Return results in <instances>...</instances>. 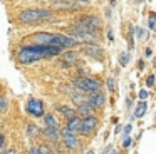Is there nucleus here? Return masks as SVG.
<instances>
[{"label":"nucleus","mask_w":156,"mask_h":154,"mask_svg":"<svg viewBox=\"0 0 156 154\" xmlns=\"http://www.w3.org/2000/svg\"><path fill=\"white\" fill-rule=\"evenodd\" d=\"M64 52L59 47H52V45H37V44H29V45H22L15 54V60L20 65H30L34 62L44 59H52L55 55H61Z\"/></svg>","instance_id":"nucleus-1"},{"label":"nucleus","mask_w":156,"mask_h":154,"mask_svg":"<svg viewBox=\"0 0 156 154\" xmlns=\"http://www.w3.org/2000/svg\"><path fill=\"white\" fill-rule=\"evenodd\" d=\"M32 44H37V45H52V47H59V49H62V50L81 45V44H79L76 39H72L71 35L54 33V32H37V33H32Z\"/></svg>","instance_id":"nucleus-2"},{"label":"nucleus","mask_w":156,"mask_h":154,"mask_svg":"<svg viewBox=\"0 0 156 154\" xmlns=\"http://www.w3.org/2000/svg\"><path fill=\"white\" fill-rule=\"evenodd\" d=\"M54 15L51 9H25L22 12H19L17 22L24 23V25H32V23H44L47 22L51 17Z\"/></svg>","instance_id":"nucleus-3"},{"label":"nucleus","mask_w":156,"mask_h":154,"mask_svg":"<svg viewBox=\"0 0 156 154\" xmlns=\"http://www.w3.org/2000/svg\"><path fill=\"white\" fill-rule=\"evenodd\" d=\"M72 87L76 92L89 96L92 92L101 90V82L98 79H92V77H77V79H72Z\"/></svg>","instance_id":"nucleus-4"},{"label":"nucleus","mask_w":156,"mask_h":154,"mask_svg":"<svg viewBox=\"0 0 156 154\" xmlns=\"http://www.w3.org/2000/svg\"><path fill=\"white\" fill-rule=\"evenodd\" d=\"M77 23L81 27H84L87 32L94 33V35L99 37V32H101V19L96 15H82L81 19L77 20Z\"/></svg>","instance_id":"nucleus-5"},{"label":"nucleus","mask_w":156,"mask_h":154,"mask_svg":"<svg viewBox=\"0 0 156 154\" xmlns=\"http://www.w3.org/2000/svg\"><path fill=\"white\" fill-rule=\"evenodd\" d=\"M99 126V119L96 116H87V117H82L81 119V129H79V134L82 136H89L92 134Z\"/></svg>","instance_id":"nucleus-6"},{"label":"nucleus","mask_w":156,"mask_h":154,"mask_svg":"<svg viewBox=\"0 0 156 154\" xmlns=\"http://www.w3.org/2000/svg\"><path fill=\"white\" fill-rule=\"evenodd\" d=\"M25 110H27V114L29 116H32V117H42L45 114V109H44V102H42L41 99H29V102H27V106H25Z\"/></svg>","instance_id":"nucleus-7"},{"label":"nucleus","mask_w":156,"mask_h":154,"mask_svg":"<svg viewBox=\"0 0 156 154\" xmlns=\"http://www.w3.org/2000/svg\"><path fill=\"white\" fill-rule=\"evenodd\" d=\"M62 144L67 147L69 151H81L82 149V142L77 137V134H69V136H62Z\"/></svg>","instance_id":"nucleus-8"},{"label":"nucleus","mask_w":156,"mask_h":154,"mask_svg":"<svg viewBox=\"0 0 156 154\" xmlns=\"http://www.w3.org/2000/svg\"><path fill=\"white\" fill-rule=\"evenodd\" d=\"M84 54L89 57H92V59L96 60H102L104 59V49L99 45H96V44H86L84 45Z\"/></svg>","instance_id":"nucleus-9"},{"label":"nucleus","mask_w":156,"mask_h":154,"mask_svg":"<svg viewBox=\"0 0 156 154\" xmlns=\"http://www.w3.org/2000/svg\"><path fill=\"white\" fill-rule=\"evenodd\" d=\"M86 100H87L89 104H91L94 109H101L102 106L106 104V96L99 90V92H92V94H89L87 97H86Z\"/></svg>","instance_id":"nucleus-10"},{"label":"nucleus","mask_w":156,"mask_h":154,"mask_svg":"<svg viewBox=\"0 0 156 154\" xmlns=\"http://www.w3.org/2000/svg\"><path fill=\"white\" fill-rule=\"evenodd\" d=\"M94 110H96L94 107H92L87 100H84L82 104H79V106L76 107V116L82 119V117H87V116H94V114H92Z\"/></svg>","instance_id":"nucleus-11"},{"label":"nucleus","mask_w":156,"mask_h":154,"mask_svg":"<svg viewBox=\"0 0 156 154\" xmlns=\"http://www.w3.org/2000/svg\"><path fill=\"white\" fill-rule=\"evenodd\" d=\"M61 62H64V65H72L77 62V52L76 50H67V52L61 54Z\"/></svg>","instance_id":"nucleus-12"},{"label":"nucleus","mask_w":156,"mask_h":154,"mask_svg":"<svg viewBox=\"0 0 156 154\" xmlns=\"http://www.w3.org/2000/svg\"><path fill=\"white\" fill-rule=\"evenodd\" d=\"M66 127H67L69 131H72L74 134H77L79 129H81V117H77V116L69 117L67 122H66Z\"/></svg>","instance_id":"nucleus-13"},{"label":"nucleus","mask_w":156,"mask_h":154,"mask_svg":"<svg viewBox=\"0 0 156 154\" xmlns=\"http://www.w3.org/2000/svg\"><path fill=\"white\" fill-rule=\"evenodd\" d=\"M44 136L47 137L49 141H52V142H59V139H61V134H59V129H52V127H45L44 131Z\"/></svg>","instance_id":"nucleus-14"},{"label":"nucleus","mask_w":156,"mask_h":154,"mask_svg":"<svg viewBox=\"0 0 156 154\" xmlns=\"http://www.w3.org/2000/svg\"><path fill=\"white\" fill-rule=\"evenodd\" d=\"M55 110H57L59 114H62L66 119L76 116V109H72V107H69V106H61V104H57V106H55Z\"/></svg>","instance_id":"nucleus-15"},{"label":"nucleus","mask_w":156,"mask_h":154,"mask_svg":"<svg viewBox=\"0 0 156 154\" xmlns=\"http://www.w3.org/2000/svg\"><path fill=\"white\" fill-rule=\"evenodd\" d=\"M146 110H148V102H146V100H141V102L138 104V107H136L133 117H134V119H141V117L146 114Z\"/></svg>","instance_id":"nucleus-16"},{"label":"nucleus","mask_w":156,"mask_h":154,"mask_svg":"<svg viewBox=\"0 0 156 154\" xmlns=\"http://www.w3.org/2000/svg\"><path fill=\"white\" fill-rule=\"evenodd\" d=\"M44 122H45V127H52V129H59V124L55 121V117L52 114H44Z\"/></svg>","instance_id":"nucleus-17"},{"label":"nucleus","mask_w":156,"mask_h":154,"mask_svg":"<svg viewBox=\"0 0 156 154\" xmlns=\"http://www.w3.org/2000/svg\"><path fill=\"white\" fill-rule=\"evenodd\" d=\"M27 134L30 137H39L41 136V127L35 126V124H29L27 126Z\"/></svg>","instance_id":"nucleus-18"},{"label":"nucleus","mask_w":156,"mask_h":154,"mask_svg":"<svg viewBox=\"0 0 156 154\" xmlns=\"http://www.w3.org/2000/svg\"><path fill=\"white\" fill-rule=\"evenodd\" d=\"M129 60H131V54H129V52H122L121 55H119V65L126 67L129 64Z\"/></svg>","instance_id":"nucleus-19"},{"label":"nucleus","mask_w":156,"mask_h":154,"mask_svg":"<svg viewBox=\"0 0 156 154\" xmlns=\"http://www.w3.org/2000/svg\"><path fill=\"white\" fill-rule=\"evenodd\" d=\"M7 109H9V99L4 94H0V112H5Z\"/></svg>","instance_id":"nucleus-20"},{"label":"nucleus","mask_w":156,"mask_h":154,"mask_svg":"<svg viewBox=\"0 0 156 154\" xmlns=\"http://www.w3.org/2000/svg\"><path fill=\"white\" fill-rule=\"evenodd\" d=\"M154 25H156V13L154 12H149V19H148L149 30H154Z\"/></svg>","instance_id":"nucleus-21"},{"label":"nucleus","mask_w":156,"mask_h":154,"mask_svg":"<svg viewBox=\"0 0 156 154\" xmlns=\"http://www.w3.org/2000/svg\"><path fill=\"white\" fill-rule=\"evenodd\" d=\"M133 35H136L138 39H146V37H148L143 27H134V33H133Z\"/></svg>","instance_id":"nucleus-22"},{"label":"nucleus","mask_w":156,"mask_h":154,"mask_svg":"<svg viewBox=\"0 0 156 154\" xmlns=\"http://www.w3.org/2000/svg\"><path fill=\"white\" fill-rule=\"evenodd\" d=\"M39 151H41L42 154H54V149H52L49 144H41V146H39Z\"/></svg>","instance_id":"nucleus-23"},{"label":"nucleus","mask_w":156,"mask_h":154,"mask_svg":"<svg viewBox=\"0 0 156 154\" xmlns=\"http://www.w3.org/2000/svg\"><path fill=\"white\" fill-rule=\"evenodd\" d=\"M106 86H108V90H111V92H114V90H116L114 79H112V77H108V80H106Z\"/></svg>","instance_id":"nucleus-24"},{"label":"nucleus","mask_w":156,"mask_h":154,"mask_svg":"<svg viewBox=\"0 0 156 154\" xmlns=\"http://www.w3.org/2000/svg\"><path fill=\"white\" fill-rule=\"evenodd\" d=\"M128 45H129V50L134 49V39H133V32H129V35H128Z\"/></svg>","instance_id":"nucleus-25"},{"label":"nucleus","mask_w":156,"mask_h":154,"mask_svg":"<svg viewBox=\"0 0 156 154\" xmlns=\"http://www.w3.org/2000/svg\"><path fill=\"white\" fill-rule=\"evenodd\" d=\"M146 86H148V87L154 86V75H153V74H151V75H148V79H146Z\"/></svg>","instance_id":"nucleus-26"},{"label":"nucleus","mask_w":156,"mask_h":154,"mask_svg":"<svg viewBox=\"0 0 156 154\" xmlns=\"http://www.w3.org/2000/svg\"><path fill=\"white\" fill-rule=\"evenodd\" d=\"M131 144H133V139H131L129 136H126V137H124V141H122V147H129Z\"/></svg>","instance_id":"nucleus-27"},{"label":"nucleus","mask_w":156,"mask_h":154,"mask_svg":"<svg viewBox=\"0 0 156 154\" xmlns=\"http://www.w3.org/2000/svg\"><path fill=\"white\" fill-rule=\"evenodd\" d=\"M122 129H124L122 132H124V137H126V136H129V134H131V129H133V126H131V124H126V126L122 127Z\"/></svg>","instance_id":"nucleus-28"},{"label":"nucleus","mask_w":156,"mask_h":154,"mask_svg":"<svg viewBox=\"0 0 156 154\" xmlns=\"http://www.w3.org/2000/svg\"><path fill=\"white\" fill-rule=\"evenodd\" d=\"M138 96H139V99H141V100H146V99H148L149 94H148V90H139Z\"/></svg>","instance_id":"nucleus-29"},{"label":"nucleus","mask_w":156,"mask_h":154,"mask_svg":"<svg viewBox=\"0 0 156 154\" xmlns=\"http://www.w3.org/2000/svg\"><path fill=\"white\" fill-rule=\"evenodd\" d=\"M4 146H5V136L0 132V151L4 149Z\"/></svg>","instance_id":"nucleus-30"},{"label":"nucleus","mask_w":156,"mask_h":154,"mask_svg":"<svg viewBox=\"0 0 156 154\" xmlns=\"http://www.w3.org/2000/svg\"><path fill=\"white\" fill-rule=\"evenodd\" d=\"M29 154H42V152L39 151V147H37V146H34V147H30V151H29Z\"/></svg>","instance_id":"nucleus-31"},{"label":"nucleus","mask_w":156,"mask_h":154,"mask_svg":"<svg viewBox=\"0 0 156 154\" xmlns=\"http://www.w3.org/2000/svg\"><path fill=\"white\" fill-rule=\"evenodd\" d=\"M138 69H144V60H143V59L138 60Z\"/></svg>","instance_id":"nucleus-32"},{"label":"nucleus","mask_w":156,"mask_h":154,"mask_svg":"<svg viewBox=\"0 0 156 154\" xmlns=\"http://www.w3.org/2000/svg\"><path fill=\"white\" fill-rule=\"evenodd\" d=\"M114 37H112V30L111 29H108V40H112Z\"/></svg>","instance_id":"nucleus-33"},{"label":"nucleus","mask_w":156,"mask_h":154,"mask_svg":"<svg viewBox=\"0 0 156 154\" xmlns=\"http://www.w3.org/2000/svg\"><path fill=\"white\" fill-rule=\"evenodd\" d=\"M4 154H15V151H14V149H5Z\"/></svg>","instance_id":"nucleus-34"},{"label":"nucleus","mask_w":156,"mask_h":154,"mask_svg":"<svg viewBox=\"0 0 156 154\" xmlns=\"http://www.w3.org/2000/svg\"><path fill=\"white\" fill-rule=\"evenodd\" d=\"M121 129H122V126H116L114 132H116V134H119V132H121Z\"/></svg>","instance_id":"nucleus-35"},{"label":"nucleus","mask_w":156,"mask_h":154,"mask_svg":"<svg viewBox=\"0 0 156 154\" xmlns=\"http://www.w3.org/2000/svg\"><path fill=\"white\" fill-rule=\"evenodd\" d=\"M146 55L151 57V55H153V50H151V49H146Z\"/></svg>","instance_id":"nucleus-36"},{"label":"nucleus","mask_w":156,"mask_h":154,"mask_svg":"<svg viewBox=\"0 0 156 154\" xmlns=\"http://www.w3.org/2000/svg\"><path fill=\"white\" fill-rule=\"evenodd\" d=\"M126 102H128V104H126V106H128V109H129V107L133 106V100H131V99H129V97H128V100H126Z\"/></svg>","instance_id":"nucleus-37"},{"label":"nucleus","mask_w":156,"mask_h":154,"mask_svg":"<svg viewBox=\"0 0 156 154\" xmlns=\"http://www.w3.org/2000/svg\"><path fill=\"white\" fill-rule=\"evenodd\" d=\"M109 151H111V146H108V147H106V149H104V151H102V152H101V154H108V152H109Z\"/></svg>","instance_id":"nucleus-38"},{"label":"nucleus","mask_w":156,"mask_h":154,"mask_svg":"<svg viewBox=\"0 0 156 154\" xmlns=\"http://www.w3.org/2000/svg\"><path fill=\"white\" fill-rule=\"evenodd\" d=\"M76 2H79V3H87V2H91V0H76Z\"/></svg>","instance_id":"nucleus-39"},{"label":"nucleus","mask_w":156,"mask_h":154,"mask_svg":"<svg viewBox=\"0 0 156 154\" xmlns=\"http://www.w3.org/2000/svg\"><path fill=\"white\" fill-rule=\"evenodd\" d=\"M54 154H67V152H62V151L59 149V151H54Z\"/></svg>","instance_id":"nucleus-40"},{"label":"nucleus","mask_w":156,"mask_h":154,"mask_svg":"<svg viewBox=\"0 0 156 154\" xmlns=\"http://www.w3.org/2000/svg\"><path fill=\"white\" fill-rule=\"evenodd\" d=\"M51 2H54V3H59V2H64V0H51Z\"/></svg>","instance_id":"nucleus-41"},{"label":"nucleus","mask_w":156,"mask_h":154,"mask_svg":"<svg viewBox=\"0 0 156 154\" xmlns=\"http://www.w3.org/2000/svg\"><path fill=\"white\" fill-rule=\"evenodd\" d=\"M108 154H118V152H116V151H112V149H111V151H109Z\"/></svg>","instance_id":"nucleus-42"},{"label":"nucleus","mask_w":156,"mask_h":154,"mask_svg":"<svg viewBox=\"0 0 156 154\" xmlns=\"http://www.w3.org/2000/svg\"><path fill=\"white\" fill-rule=\"evenodd\" d=\"M87 154H94V151H89V152Z\"/></svg>","instance_id":"nucleus-43"},{"label":"nucleus","mask_w":156,"mask_h":154,"mask_svg":"<svg viewBox=\"0 0 156 154\" xmlns=\"http://www.w3.org/2000/svg\"><path fill=\"white\" fill-rule=\"evenodd\" d=\"M136 2H143V0H136Z\"/></svg>","instance_id":"nucleus-44"}]
</instances>
